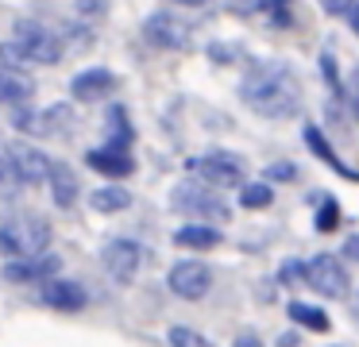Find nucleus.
<instances>
[{"mask_svg": "<svg viewBox=\"0 0 359 347\" xmlns=\"http://www.w3.org/2000/svg\"><path fill=\"white\" fill-rule=\"evenodd\" d=\"M240 97L251 112L266 116V120H286L302 108V85L278 62H259L240 81Z\"/></svg>", "mask_w": 359, "mask_h": 347, "instance_id": "obj_1", "label": "nucleus"}, {"mask_svg": "<svg viewBox=\"0 0 359 347\" xmlns=\"http://www.w3.org/2000/svg\"><path fill=\"white\" fill-rule=\"evenodd\" d=\"M50 247V224L35 212H12L0 224V254L8 259H35Z\"/></svg>", "mask_w": 359, "mask_h": 347, "instance_id": "obj_2", "label": "nucleus"}, {"mask_svg": "<svg viewBox=\"0 0 359 347\" xmlns=\"http://www.w3.org/2000/svg\"><path fill=\"white\" fill-rule=\"evenodd\" d=\"M12 46L24 54V62H39V66H55L62 58V39L39 20H20L12 31Z\"/></svg>", "mask_w": 359, "mask_h": 347, "instance_id": "obj_3", "label": "nucleus"}, {"mask_svg": "<svg viewBox=\"0 0 359 347\" xmlns=\"http://www.w3.org/2000/svg\"><path fill=\"white\" fill-rule=\"evenodd\" d=\"M186 170L197 177V182L212 185V189H232V185H243V158L228 151H209L201 158H189Z\"/></svg>", "mask_w": 359, "mask_h": 347, "instance_id": "obj_4", "label": "nucleus"}, {"mask_svg": "<svg viewBox=\"0 0 359 347\" xmlns=\"http://www.w3.org/2000/svg\"><path fill=\"white\" fill-rule=\"evenodd\" d=\"M170 205L186 216H205V220H228V205L220 200V193L205 182H178L174 185Z\"/></svg>", "mask_w": 359, "mask_h": 347, "instance_id": "obj_5", "label": "nucleus"}, {"mask_svg": "<svg viewBox=\"0 0 359 347\" xmlns=\"http://www.w3.org/2000/svg\"><path fill=\"white\" fill-rule=\"evenodd\" d=\"M305 285H313L325 297H344L348 293V270L336 254H317L313 262H305Z\"/></svg>", "mask_w": 359, "mask_h": 347, "instance_id": "obj_6", "label": "nucleus"}, {"mask_svg": "<svg viewBox=\"0 0 359 347\" xmlns=\"http://www.w3.org/2000/svg\"><path fill=\"white\" fill-rule=\"evenodd\" d=\"M166 282H170V290L178 293L182 301H201L205 293L212 290V270L197 259H186V262H174Z\"/></svg>", "mask_w": 359, "mask_h": 347, "instance_id": "obj_7", "label": "nucleus"}, {"mask_svg": "<svg viewBox=\"0 0 359 347\" xmlns=\"http://www.w3.org/2000/svg\"><path fill=\"white\" fill-rule=\"evenodd\" d=\"M143 39H147L155 50H186L189 46V27L170 12H158L143 23Z\"/></svg>", "mask_w": 359, "mask_h": 347, "instance_id": "obj_8", "label": "nucleus"}, {"mask_svg": "<svg viewBox=\"0 0 359 347\" xmlns=\"http://www.w3.org/2000/svg\"><path fill=\"white\" fill-rule=\"evenodd\" d=\"M4 154H8V162H12V170H16L20 185H39V182H47L50 158L39 151V147H32V143H8V147H4Z\"/></svg>", "mask_w": 359, "mask_h": 347, "instance_id": "obj_9", "label": "nucleus"}, {"mask_svg": "<svg viewBox=\"0 0 359 347\" xmlns=\"http://www.w3.org/2000/svg\"><path fill=\"white\" fill-rule=\"evenodd\" d=\"M39 301L50 305V308H58V313H81L86 301H89V293H86V285L70 282V278H50V282L39 290Z\"/></svg>", "mask_w": 359, "mask_h": 347, "instance_id": "obj_10", "label": "nucleus"}, {"mask_svg": "<svg viewBox=\"0 0 359 347\" xmlns=\"http://www.w3.org/2000/svg\"><path fill=\"white\" fill-rule=\"evenodd\" d=\"M66 123H74V116L66 104H55V108H47V112H24V108L16 112V128L27 131V135H62Z\"/></svg>", "mask_w": 359, "mask_h": 347, "instance_id": "obj_11", "label": "nucleus"}, {"mask_svg": "<svg viewBox=\"0 0 359 347\" xmlns=\"http://www.w3.org/2000/svg\"><path fill=\"white\" fill-rule=\"evenodd\" d=\"M101 262L116 282H132V274L140 270V243L135 239H112L101 251Z\"/></svg>", "mask_w": 359, "mask_h": 347, "instance_id": "obj_12", "label": "nucleus"}, {"mask_svg": "<svg viewBox=\"0 0 359 347\" xmlns=\"http://www.w3.org/2000/svg\"><path fill=\"white\" fill-rule=\"evenodd\" d=\"M112 89H116V74H112V69H104V66H97V69H81V74L70 81L74 100H86V104H93V100L109 97Z\"/></svg>", "mask_w": 359, "mask_h": 347, "instance_id": "obj_13", "label": "nucleus"}, {"mask_svg": "<svg viewBox=\"0 0 359 347\" xmlns=\"http://www.w3.org/2000/svg\"><path fill=\"white\" fill-rule=\"evenodd\" d=\"M58 270V259L55 254H35V259H12L4 262V282H39V278H50Z\"/></svg>", "mask_w": 359, "mask_h": 347, "instance_id": "obj_14", "label": "nucleus"}, {"mask_svg": "<svg viewBox=\"0 0 359 347\" xmlns=\"http://www.w3.org/2000/svg\"><path fill=\"white\" fill-rule=\"evenodd\" d=\"M47 185H50V197H55L58 208H74V200H78V174H74L66 162H55V158H50V166H47Z\"/></svg>", "mask_w": 359, "mask_h": 347, "instance_id": "obj_15", "label": "nucleus"}, {"mask_svg": "<svg viewBox=\"0 0 359 347\" xmlns=\"http://www.w3.org/2000/svg\"><path fill=\"white\" fill-rule=\"evenodd\" d=\"M86 162L93 170H101V174H109V177H128L135 170L132 151H112V147H97V151H89Z\"/></svg>", "mask_w": 359, "mask_h": 347, "instance_id": "obj_16", "label": "nucleus"}, {"mask_svg": "<svg viewBox=\"0 0 359 347\" xmlns=\"http://www.w3.org/2000/svg\"><path fill=\"white\" fill-rule=\"evenodd\" d=\"M174 243L189 247V251H212L220 243V231L209 228V224H186V228L174 231Z\"/></svg>", "mask_w": 359, "mask_h": 347, "instance_id": "obj_17", "label": "nucleus"}, {"mask_svg": "<svg viewBox=\"0 0 359 347\" xmlns=\"http://www.w3.org/2000/svg\"><path fill=\"white\" fill-rule=\"evenodd\" d=\"M27 100H32V81L0 66V104H16V108H24Z\"/></svg>", "mask_w": 359, "mask_h": 347, "instance_id": "obj_18", "label": "nucleus"}, {"mask_svg": "<svg viewBox=\"0 0 359 347\" xmlns=\"http://www.w3.org/2000/svg\"><path fill=\"white\" fill-rule=\"evenodd\" d=\"M305 143H309V151H313V154H320V158H325L328 166L336 170V174H344V177H351V182H359V174H355V170H348V166H344V162L336 158V151L325 143V135H320V128H317V123H309V128H305Z\"/></svg>", "mask_w": 359, "mask_h": 347, "instance_id": "obj_19", "label": "nucleus"}, {"mask_svg": "<svg viewBox=\"0 0 359 347\" xmlns=\"http://www.w3.org/2000/svg\"><path fill=\"white\" fill-rule=\"evenodd\" d=\"M89 205H93V212H124V208L132 205V193H128L124 185H101V189L89 197Z\"/></svg>", "mask_w": 359, "mask_h": 347, "instance_id": "obj_20", "label": "nucleus"}, {"mask_svg": "<svg viewBox=\"0 0 359 347\" xmlns=\"http://www.w3.org/2000/svg\"><path fill=\"white\" fill-rule=\"evenodd\" d=\"M109 143L104 147H112V151H132V123H128V112L120 104H112V112H109Z\"/></svg>", "mask_w": 359, "mask_h": 347, "instance_id": "obj_21", "label": "nucleus"}, {"mask_svg": "<svg viewBox=\"0 0 359 347\" xmlns=\"http://www.w3.org/2000/svg\"><path fill=\"white\" fill-rule=\"evenodd\" d=\"M290 316L309 332H328V313L320 305H305V301H290Z\"/></svg>", "mask_w": 359, "mask_h": 347, "instance_id": "obj_22", "label": "nucleus"}, {"mask_svg": "<svg viewBox=\"0 0 359 347\" xmlns=\"http://www.w3.org/2000/svg\"><path fill=\"white\" fill-rule=\"evenodd\" d=\"M271 200H274V189L266 182H251V185L240 189V205L243 208H266Z\"/></svg>", "mask_w": 359, "mask_h": 347, "instance_id": "obj_23", "label": "nucleus"}, {"mask_svg": "<svg viewBox=\"0 0 359 347\" xmlns=\"http://www.w3.org/2000/svg\"><path fill=\"white\" fill-rule=\"evenodd\" d=\"M24 189L20 185V177H16V170H12V162H8V154L0 151V197H16V193Z\"/></svg>", "mask_w": 359, "mask_h": 347, "instance_id": "obj_24", "label": "nucleus"}, {"mask_svg": "<svg viewBox=\"0 0 359 347\" xmlns=\"http://www.w3.org/2000/svg\"><path fill=\"white\" fill-rule=\"evenodd\" d=\"M170 343H174V347H212L209 339L201 336V332L186 328V324H174V328H170Z\"/></svg>", "mask_w": 359, "mask_h": 347, "instance_id": "obj_25", "label": "nucleus"}, {"mask_svg": "<svg viewBox=\"0 0 359 347\" xmlns=\"http://www.w3.org/2000/svg\"><path fill=\"white\" fill-rule=\"evenodd\" d=\"M336 224H340V205L332 197H325L320 200V212H317V231H332Z\"/></svg>", "mask_w": 359, "mask_h": 347, "instance_id": "obj_26", "label": "nucleus"}, {"mask_svg": "<svg viewBox=\"0 0 359 347\" xmlns=\"http://www.w3.org/2000/svg\"><path fill=\"white\" fill-rule=\"evenodd\" d=\"M278 282H282V285H302V282H305V262H297V259L282 262V270H278Z\"/></svg>", "mask_w": 359, "mask_h": 347, "instance_id": "obj_27", "label": "nucleus"}, {"mask_svg": "<svg viewBox=\"0 0 359 347\" xmlns=\"http://www.w3.org/2000/svg\"><path fill=\"white\" fill-rule=\"evenodd\" d=\"M320 69H325V81L332 85V93H340V74H336V58H332V50L320 54Z\"/></svg>", "mask_w": 359, "mask_h": 347, "instance_id": "obj_28", "label": "nucleus"}, {"mask_svg": "<svg viewBox=\"0 0 359 347\" xmlns=\"http://www.w3.org/2000/svg\"><path fill=\"white\" fill-rule=\"evenodd\" d=\"M266 177H271V182H294L297 166H294V162H274V166L266 170Z\"/></svg>", "mask_w": 359, "mask_h": 347, "instance_id": "obj_29", "label": "nucleus"}, {"mask_svg": "<svg viewBox=\"0 0 359 347\" xmlns=\"http://www.w3.org/2000/svg\"><path fill=\"white\" fill-rule=\"evenodd\" d=\"M74 8H78L81 20H97V15H104V0H74Z\"/></svg>", "mask_w": 359, "mask_h": 347, "instance_id": "obj_30", "label": "nucleus"}, {"mask_svg": "<svg viewBox=\"0 0 359 347\" xmlns=\"http://www.w3.org/2000/svg\"><path fill=\"white\" fill-rule=\"evenodd\" d=\"M0 62H4V66H8L12 74H16V66H24V54H20L12 43H4V46H0Z\"/></svg>", "mask_w": 359, "mask_h": 347, "instance_id": "obj_31", "label": "nucleus"}, {"mask_svg": "<svg viewBox=\"0 0 359 347\" xmlns=\"http://www.w3.org/2000/svg\"><path fill=\"white\" fill-rule=\"evenodd\" d=\"M348 104H351V112H355V120H359V69L351 74V81H348Z\"/></svg>", "mask_w": 359, "mask_h": 347, "instance_id": "obj_32", "label": "nucleus"}, {"mask_svg": "<svg viewBox=\"0 0 359 347\" xmlns=\"http://www.w3.org/2000/svg\"><path fill=\"white\" fill-rule=\"evenodd\" d=\"M320 4H325V12H328V15H344L351 4H355V0H320Z\"/></svg>", "mask_w": 359, "mask_h": 347, "instance_id": "obj_33", "label": "nucleus"}, {"mask_svg": "<svg viewBox=\"0 0 359 347\" xmlns=\"http://www.w3.org/2000/svg\"><path fill=\"white\" fill-rule=\"evenodd\" d=\"M236 347H263V339H259L255 332H240V336H236Z\"/></svg>", "mask_w": 359, "mask_h": 347, "instance_id": "obj_34", "label": "nucleus"}, {"mask_svg": "<svg viewBox=\"0 0 359 347\" xmlns=\"http://www.w3.org/2000/svg\"><path fill=\"white\" fill-rule=\"evenodd\" d=\"M344 254H348L351 262H359V236H348V243H344Z\"/></svg>", "mask_w": 359, "mask_h": 347, "instance_id": "obj_35", "label": "nucleus"}, {"mask_svg": "<svg viewBox=\"0 0 359 347\" xmlns=\"http://www.w3.org/2000/svg\"><path fill=\"white\" fill-rule=\"evenodd\" d=\"M344 15H348V27H351V31H355V35H359V0H355V4H351L348 12H344Z\"/></svg>", "mask_w": 359, "mask_h": 347, "instance_id": "obj_36", "label": "nucleus"}, {"mask_svg": "<svg viewBox=\"0 0 359 347\" xmlns=\"http://www.w3.org/2000/svg\"><path fill=\"white\" fill-rule=\"evenodd\" d=\"M212 58H217V62H228V58H232V50H228V46H212Z\"/></svg>", "mask_w": 359, "mask_h": 347, "instance_id": "obj_37", "label": "nucleus"}, {"mask_svg": "<svg viewBox=\"0 0 359 347\" xmlns=\"http://www.w3.org/2000/svg\"><path fill=\"white\" fill-rule=\"evenodd\" d=\"M278 347H297V336H294V332H286V336H278Z\"/></svg>", "mask_w": 359, "mask_h": 347, "instance_id": "obj_38", "label": "nucleus"}, {"mask_svg": "<svg viewBox=\"0 0 359 347\" xmlns=\"http://www.w3.org/2000/svg\"><path fill=\"white\" fill-rule=\"evenodd\" d=\"M170 4H182V8H201L205 0H170Z\"/></svg>", "mask_w": 359, "mask_h": 347, "instance_id": "obj_39", "label": "nucleus"}]
</instances>
